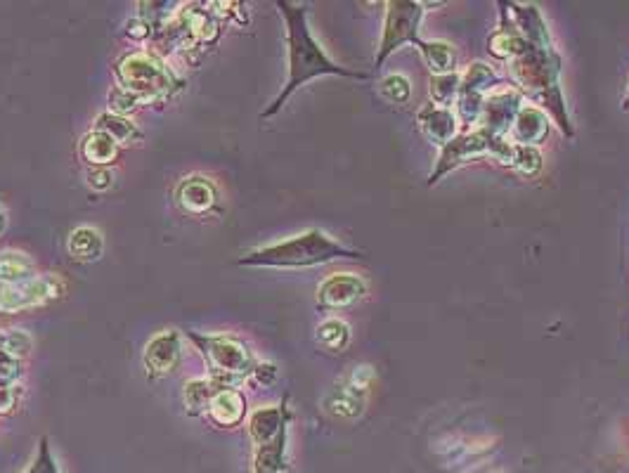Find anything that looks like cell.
Segmentation results:
<instances>
[{"label": "cell", "instance_id": "6da1fadb", "mask_svg": "<svg viewBox=\"0 0 629 473\" xmlns=\"http://www.w3.org/2000/svg\"><path fill=\"white\" fill-rule=\"evenodd\" d=\"M277 8H280L284 24H287V55H289V76L280 95L270 102L268 107L261 112V119H270L280 109L287 105V100L296 93L298 88L306 86L308 81L317 79V76H346V79H369L365 71H353L332 62L327 53L320 48V43L315 41L308 27V8L303 5L287 3V0H277Z\"/></svg>", "mask_w": 629, "mask_h": 473}, {"label": "cell", "instance_id": "7a4b0ae2", "mask_svg": "<svg viewBox=\"0 0 629 473\" xmlns=\"http://www.w3.org/2000/svg\"><path fill=\"white\" fill-rule=\"evenodd\" d=\"M516 86L525 95L533 97L535 102L547 109L554 116L566 138H573L575 131L570 126L566 100L561 93V55L554 50V43H533L528 41L521 55L507 62Z\"/></svg>", "mask_w": 629, "mask_h": 473}, {"label": "cell", "instance_id": "3957f363", "mask_svg": "<svg viewBox=\"0 0 629 473\" xmlns=\"http://www.w3.org/2000/svg\"><path fill=\"white\" fill-rule=\"evenodd\" d=\"M386 8V27L379 55H376V67H381L400 45L414 43L424 53V60L431 67L433 76L455 74V48L450 43L424 41V38L417 36L421 19H424V5L414 3V0H391V3H386Z\"/></svg>", "mask_w": 629, "mask_h": 473}, {"label": "cell", "instance_id": "277c9868", "mask_svg": "<svg viewBox=\"0 0 629 473\" xmlns=\"http://www.w3.org/2000/svg\"><path fill=\"white\" fill-rule=\"evenodd\" d=\"M360 261V251L348 249L327 235L322 230H308L301 235L284 239V242L261 246V249L249 251V254L239 258V265L246 268H282V270H296V268H315L332 261Z\"/></svg>", "mask_w": 629, "mask_h": 473}, {"label": "cell", "instance_id": "5b68a950", "mask_svg": "<svg viewBox=\"0 0 629 473\" xmlns=\"http://www.w3.org/2000/svg\"><path fill=\"white\" fill-rule=\"evenodd\" d=\"M187 339L197 343L199 353L204 355L206 365L211 369V379L223 388H237L249 377H254L258 362L254 360L244 341L232 339V336H213V334H194L187 332Z\"/></svg>", "mask_w": 629, "mask_h": 473}, {"label": "cell", "instance_id": "8992f818", "mask_svg": "<svg viewBox=\"0 0 629 473\" xmlns=\"http://www.w3.org/2000/svg\"><path fill=\"white\" fill-rule=\"evenodd\" d=\"M485 154L495 157L499 164L514 166L516 145L507 142V138H497V135L488 133L481 126L473 128V131L459 133L457 138L452 140L450 145H445L443 152H440L438 164H436V168H433L429 185H436L440 178L447 176V173L452 171V168L469 164V161L478 159V157H485Z\"/></svg>", "mask_w": 629, "mask_h": 473}, {"label": "cell", "instance_id": "52a82bcc", "mask_svg": "<svg viewBox=\"0 0 629 473\" xmlns=\"http://www.w3.org/2000/svg\"><path fill=\"white\" fill-rule=\"evenodd\" d=\"M64 294V282L57 275H34L17 284H0V313L17 315L43 308Z\"/></svg>", "mask_w": 629, "mask_h": 473}, {"label": "cell", "instance_id": "ba28073f", "mask_svg": "<svg viewBox=\"0 0 629 473\" xmlns=\"http://www.w3.org/2000/svg\"><path fill=\"white\" fill-rule=\"evenodd\" d=\"M116 74L121 79V88L128 93L138 95L140 100H147L149 95H157L168 90L171 76L152 55L147 53H133L116 64Z\"/></svg>", "mask_w": 629, "mask_h": 473}, {"label": "cell", "instance_id": "9c48e42d", "mask_svg": "<svg viewBox=\"0 0 629 473\" xmlns=\"http://www.w3.org/2000/svg\"><path fill=\"white\" fill-rule=\"evenodd\" d=\"M499 76L492 71L488 64L473 62L469 69L464 71V76H459V90H457V119L464 126H473L478 123L483 114V102L485 93L492 86H497Z\"/></svg>", "mask_w": 629, "mask_h": 473}, {"label": "cell", "instance_id": "30bf717a", "mask_svg": "<svg viewBox=\"0 0 629 473\" xmlns=\"http://www.w3.org/2000/svg\"><path fill=\"white\" fill-rule=\"evenodd\" d=\"M523 109V95L518 90L504 88L499 93H490L483 102V114L478 119V126L485 131L497 135V138H507L514 126L518 112Z\"/></svg>", "mask_w": 629, "mask_h": 473}, {"label": "cell", "instance_id": "8fae6325", "mask_svg": "<svg viewBox=\"0 0 629 473\" xmlns=\"http://www.w3.org/2000/svg\"><path fill=\"white\" fill-rule=\"evenodd\" d=\"M365 294L367 287L358 275L336 272V275L327 277L320 284V289H317V306L322 310H343L355 306Z\"/></svg>", "mask_w": 629, "mask_h": 473}, {"label": "cell", "instance_id": "7c38bea8", "mask_svg": "<svg viewBox=\"0 0 629 473\" xmlns=\"http://www.w3.org/2000/svg\"><path fill=\"white\" fill-rule=\"evenodd\" d=\"M183 358V346H180V332L166 329L159 332L145 348V367L149 377H166Z\"/></svg>", "mask_w": 629, "mask_h": 473}, {"label": "cell", "instance_id": "4fadbf2b", "mask_svg": "<svg viewBox=\"0 0 629 473\" xmlns=\"http://www.w3.org/2000/svg\"><path fill=\"white\" fill-rule=\"evenodd\" d=\"M417 121H419L421 133H424L426 138L438 147L450 145V142L459 135V126H457L459 119L450 107H438L431 102V105H426L417 114Z\"/></svg>", "mask_w": 629, "mask_h": 473}, {"label": "cell", "instance_id": "5bb4252c", "mask_svg": "<svg viewBox=\"0 0 629 473\" xmlns=\"http://www.w3.org/2000/svg\"><path fill=\"white\" fill-rule=\"evenodd\" d=\"M291 412L287 407V398L282 400L277 407H263V410H256L249 419V436L254 447L268 445L275 440L284 429H289Z\"/></svg>", "mask_w": 629, "mask_h": 473}, {"label": "cell", "instance_id": "9a60e30c", "mask_svg": "<svg viewBox=\"0 0 629 473\" xmlns=\"http://www.w3.org/2000/svg\"><path fill=\"white\" fill-rule=\"evenodd\" d=\"M206 417L216 426L223 429H235L246 417V398L237 388H218L213 393L209 407H206Z\"/></svg>", "mask_w": 629, "mask_h": 473}, {"label": "cell", "instance_id": "2e32d148", "mask_svg": "<svg viewBox=\"0 0 629 473\" xmlns=\"http://www.w3.org/2000/svg\"><path fill=\"white\" fill-rule=\"evenodd\" d=\"M175 199H178L180 209H183L185 213L201 216V213L213 209V204H216V199H218V190L209 178L190 176L178 185V190H175Z\"/></svg>", "mask_w": 629, "mask_h": 473}, {"label": "cell", "instance_id": "e0dca14e", "mask_svg": "<svg viewBox=\"0 0 629 473\" xmlns=\"http://www.w3.org/2000/svg\"><path fill=\"white\" fill-rule=\"evenodd\" d=\"M549 135V119L540 107H523L518 112L514 126H511V138L516 145L537 147L547 140Z\"/></svg>", "mask_w": 629, "mask_h": 473}, {"label": "cell", "instance_id": "ac0fdd59", "mask_svg": "<svg viewBox=\"0 0 629 473\" xmlns=\"http://www.w3.org/2000/svg\"><path fill=\"white\" fill-rule=\"evenodd\" d=\"M119 154L121 145H116V142L102 131L88 133L86 138L81 140V157L93 168H107L109 164H114V161L119 159Z\"/></svg>", "mask_w": 629, "mask_h": 473}, {"label": "cell", "instance_id": "d6986e66", "mask_svg": "<svg viewBox=\"0 0 629 473\" xmlns=\"http://www.w3.org/2000/svg\"><path fill=\"white\" fill-rule=\"evenodd\" d=\"M67 249H69V256L74 258V261L93 263L102 256V249H105V239H102L100 230L88 228V225H81V228H76L69 235Z\"/></svg>", "mask_w": 629, "mask_h": 473}, {"label": "cell", "instance_id": "ffe728a7", "mask_svg": "<svg viewBox=\"0 0 629 473\" xmlns=\"http://www.w3.org/2000/svg\"><path fill=\"white\" fill-rule=\"evenodd\" d=\"M287 469V429L272 443L254 447V473H282Z\"/></svg>", "mask_w": 629, "mask_h": 473}, {"label": "cell", "instance_id": "44dd1931", "mask_svg": "<svg viewBox=\"0 0 629 473\" xmlns=\"http://www.w3.org/2000/svg\"><path fill=\"white\" fill-rule=\"evenodd\" d=\"M36 275L34 258L24 251L8 249L0 254V284H17Z\"/></svg>", "mask_w": 629, "mask_h": 473}, {"label": "cell", "instance_id": "7402d4cb", "mask_svg": "<svg viewBox=\"0 0 629 473\" xmlns=\"http://www.w3.org/2000/svg\"><path fill=\"white\" fill-rule=\"evenodd\" d=\"M95 131H102L107 133L109 138H112L116 145H131L133 140L140 138L138 128H135V123H131V119H126V116H119L114 112H105L97 116V126Z\"/></svg>", "mask_w": 629, "mask_h": 473}, {"label": "cell", "instance_id": "603a6c76", "mask_svg": "<svg viewBox=\"0 0 629 473\" xmlns=\"http://www.w3.org/2000/svg\"><path fill=\"white\" fill-rule=\"evenodd\" d=\"M218 388H223V386H218L213 379L190 381V384H185V405L190 407L192 414H199V412L206 414V407H209L213 393H216Z\"/></svg>", "mask_w": 629, "mask_h": 473}, {"label": "cell", "instance_id": "cb8c5ba5", "mask_svg": "<svg viewBox=\"0 0 629 473\" xmlns=\"http://www.w3.org/2000/svg\"><path fill=\"white\" fill-rule=\"evenodd\" d=\"M31 346H34V341H31V336L27 332L10 329V332L0 334V351H3L5 355H10V358L19 360V362H22L24 358H29Z\"/></svg>", "mask_w": 629, "mask_h": 473}, {"label": "cell", "instance_id": "d4e9b609", "mask_svg": "<svg viewBox=\"0 0 629 473\" xmlns=\"http://www.w3.org/2000/svg\"><path fill=\"white\" fill-rule=\"evenodd\" d=\"M457 90H459V74L433 76V79H431L433 105L447 107V105H450V102L457 100Z\"/></svg>", "mask_w": 629, "mask_h": 473}, {"label": "cell", "instance_id": "484cf974", "mask_svg": "<svg viewBox=\"0 0 629 473\" xmlns=\"http://www.w3.org/2000/svg\"><path fill=\"white\" fill-rule=\"evenodd\" d=\"M317 339H320V343H324L327 348H332V351H341L350 339V329L346 322L341 320H327L324 325H320V329H317Z\"/></svg>", "mask_w": 629, "mask_h": 473}, {"label": "cell", "instance_id": "4316f807", "mask_svg": "<svg viewBox=\"0 0 629 473\" xmlns=\"http://www.w3.org/2000/svg\"><path fill=\"white\" fill-rule=\"evenodd\" d=\"M381 93H384V97H388L391 102H395V105H405L412 95V86L405 76L391 74L381 81Z\"/></svg>", "mask_w": 629, "mask_h": 473}, {"label": "cell", "instance_id": "83f0119b", "mask_svg": "<svg viewBox=\"0 0 629 473\" xmlns=\"http://www.w3.org/2000/svg\"><path fill=\"white\" fill-rule=\"evenodd\" d=\"M514 168L523 176H535L542 168V157L535 147H523L516 145V157H514Z\"/></svg>", "mask_w": 629, "mask_h": 473}, {"label": "cell", "instance_id": "f1b7e54d", "mask_svg": "<svg viewBox=\"0 0 629 473\" xmlns=\"http://www.w3.org/2000/svg\"><path fill=\"white\" fill-rule=\"evenodd\" d=\"M24 473H60V466H57V459L53 455V450H50L48 438H41L36 459L31 462V466Z\"/></svg>", "mask_w": 629, "mask_h": 473}, {"label": "cell", "instance_id": "f546056e", "mask_svg": "<svg viewBox=\"0 0 629 473\" xmlns=\"http://www.w3.org/2000/svg\"><path fill=\"white\" fill-rule=\"evenodd\" d=\"M22 379V362L0 351V386H17Z\"/></svg>", "mask_w": 629, "mask_h": 473}, {"label": "cell", "instance_id": "4dcf8cb0", "mask_svg": "<svg viewBox=\"0 0 629 473\" xmlns=\"http://www.w3.org/2000/svg\"><path fill=\"white\" fill-rule=\"evenodd\" d=\"M109 102H112V109H114V114H119V116H123V112H133V109H138V105H140V97L138 95H133V93H128L126 88H116L112 95H109Z\"/></svg>", "mask_w": 629, "mask_h": 473}, {"label": "cell", "instance_id": "1f68e13d", "mask_svg": "<svg viewBox=\"0 0 629 473\" xmlns=\"http://www.w3.org/2000/svg\"><path fill=\"white\" fill-rule=\"evenodd\" d=\"M19 403H22V388L0 386V417H10V414H15Z\"/></svg>", "mask_w": 629, "mask_h": 473}, {"label": "cell", "instance_id": "d6a6232c", "mask_svg": "<svg viewBox=\"0 0 629 473\" xmlns=\"http://www.w3.org/2000/svg\"><path fill=\"white\" fill-rule=\"evenodd\" d=\"M112 171L109 168H90L88 171V185L93 187V190H107L109 185H112Z\"/></svg>", "mask_w": 629, "mask_h": 473}, {"label": "cell", "instance_id": "836d02e7", "mask_svg": "<svg viewBox=\"0 0 629 473\" xmlns=\"http://www.w3.org/2000/svg\"><path fill=\"white\" fill-rule=\"evenodd\" d=\"M277 377V369L275 365H256L254 369V379L258 381V384H272Z\"/></svg>", "mask_w": 629, "mask_h": 473}, {"label": "cell", "instance_id": "e575fe53", "mask_svg": "<svg viewBox=\"0 0 629 473\" xmlns=\"http://www.w3.org/2000/svg\"><path fill=\"white\" fill-rule=\"evenodd\" d=\"M5 225H8V216H5V211H3V206H0V235H3V230H5Z\"/></svg>", "mask_w": 629, "mask_h": 473}, {"label": "cell", "instance_id": "d590c367", "mask_svg": "<svg viewBox=\"0 0 629 473\" xmlns=\"http://www.w3.org/2000/svg\"><path fill=\"white\" fill-rule=\"evenodd\" d=\"M625 109H629V93H627V100H625Z\"/></svg>", "mask_w": 629, "mask_h": 473}]
</instances>
